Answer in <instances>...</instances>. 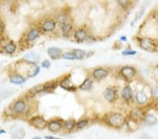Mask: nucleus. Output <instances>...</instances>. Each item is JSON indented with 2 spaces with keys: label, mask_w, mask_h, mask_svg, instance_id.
<instances>
[{
  "label": "nucleus",
  "mask_w": 158,
  "mask_h": 139,
  "mask_svg": "<svg viewBox=\"0 0 158 139\" xmlns=\"http://www.w3.org/2000/svg\"><path fill=\"white\" fill-rule=\"evenodd\" d=\"M107 122L114 128H121L126 123V119L120 113H111L108 116Z\"/></svg>",
  "instance_id": "obj_1"
},
{
  "label": "nucleus",
  "mask_w": 158,
  "mask_h": 139,
  "mask_svg": "<svg viewBox=\"0 0 158 139\" xmlns=\"http://www.w3.org/2000/svg\"><path fill=\"white\" fill-rule=\"evenodd\" d=\"M140 47L142 49L148 52H155L157 49V45L153 40L147 37L140 40Z\"/></svg>",
  "instance_id": "obj_2"
},
{
  "label": "nucleus",
  "mask_w": 158,
  "mask_h": 139,
  "mask_svg": "<svg viewBox=\"0 0 158 139\" xmlns=\"http://www.w3.org/2000/svg\"><path fill=\"white\" fill-rule=\"evenodd\" d=\"M120 72L122 77L127 80H131V79H133L134 76L136 74V70L133 67L131 66L122 67Z\"/></svg>",
  "instance_id": "obj_3"
},
{
  "label": "nucleus",
  "mask_w": 158,
  "mask_h": 139,
  "mask_svg": "<svg viewBox=\"0 0 158 139\" xmlns=\"http://www.w3.org/2000/svg\"><path fill=\"white\" fill-rule=\"evenodd\" d=\"M30 122L32 126H34L35 128L38 129H44L48 125L47 121L43 117H40V116L33 117L30 120Z\"/></svg>",
  "instance_id": "obj_4"
},
{
  "label": "nucleus",
  "mask_w": 158,
  "mask_h": 139,
  "mask_svg": "<svg viewBox=\"0 0 158 139\" xmlns=\"http://www.w3.org/2000/svg\"><path fill=\"white\" fill-rule=\"evenodd\" d=\"M104 98H106L107 101H108L110 103H113V101L115 100L117 94H116V91L112 87H108L104 92Z\"/></svg>",
  "instance_id": "obj_5"
},
{
  "label": "nucleus",
  "mask_w": 158,
  "mask_h": 139,
  "mask_svg": "<svg viewBox=\"0 0 158 139\" xmlns=\"http://www.w3.org/2000/svg\"><path fill=\"white\" fill-rule=\"evenodd\" d=\"M40 59V55L36 52H29L24 55V60L31 64L39 62Z\"/></svg>",
  "instance_id": "obj_6"
},
{
  "label": "nucleus",
  "mask_w": 158,
  "mask_h": 139,
  "mask_svg": "<svg viewBox=\"0 0 158 139\" xmlns=\"http://www.w3.org/2000/svg\"><path fill=\"white\" fill-rule=\"evenodd\" d=\"M93 77L94 79L98 80H101L106 78L108 75V70L104 69V68H98V69H96L94 70L93 72Z\"/></svg>",
  "instance_id": "obj_7"
},
{
  "label": "nucleus",
  "mask_w": 158,
  "mask_h": 139,
  "mask_svg": "<svg viewBox=\"0 0 158 139\" xmlns=\"http://www.w3.org/2000/svg\"><path fill=\"white\" fill-rule=\"evenodd\" d=\"M122 96L126 101H130L133 98V92L130 86L127 85L124 87L122 91Z\"/></svg>",
  "instance_id": "obj_8"
},
{
  "label": "nucleus",
  "mask_w": 158,
  "mask_h": 139,
  "mask_svg": "<svg viewBox=\"0 0 158 139\" xmlns=\"http://www.w3.org/2000/svg\"><path fill=\"white\" fill-rule=\"evenodd\" d=\"M47 52L49 56L52 58V59L56 60L58 59V58H60L62 51L58 47H51L48 49Z\"/></svg>",
  "instance_id": "obj_9"
},
{
  "label": "nucleus",
  "mask_w": 158,
  "mask_h": 139,
  "mask_svg": "<svg viewBox=\"0 0 158 139\" xmlns=\"http://www.w3.org/2000/svg\"><path fill=\"white\" fill-rule=\"evenodd\" d=\"M60 87L64 89L67 91H70V92H75L76 90V88L74 87V85L72 84L71 81L68 78L63 80L62 82H60Z\"/></svg>",
  "instance_id": "obj_10"
},
{
  "label": "nucleus",
  "mask_w": 158,
  "mask_h": 139,
  "mask_svg": "<svg viewBox=\"0 0 158 139\" xmlns=\"http://www.w3.org/2000/svg\"><path fill=\"white\" fill-rule=\"evenodd\" d=\"M136 100L138 104L139 105H144L146 104L148 101L147 95L143 92H138L136 94Z\"/></svg>",
  "instance_id": "obj_11"
},
{
  "label": "nucleus",
  "mask_w": 158,
  "mask_h": 139,
  "mask_svg": "<svg viewBox=\"0 0 158 139\" xmlns=\"http://www.w3.org/2000/svg\"><path fill=\"white\" fill-rule=\"evenodd\" d=\"M25 136L24 129L22 128L16 127L13 128L12 130V138L13 139H23Z\"/></svg>",
  "instance_id": "obj_12"
},
{
  "label": "nucleus",
  "mask_w": 158,
  "mask_h": 139,
  "mask_svg": "<svg viewBox=\"0 0 158 139\" xmlns=\"http://www.w3.org/2000/svg\"><path fill=\"white\" fill-rule=\"evenodd\" d=\"M47 127L52 132H57L62 129V124L58 121H52L48 124Z\"/></svg>",
  "instance_id": "obj_13"
},
{
  "label": "nucleus",
  "mask_w": 158,
  "mask_h": 139,
  "mask_svg": "<svg viewBox=\"0 0 158 139\" xmlns=\"http://www.w3.org/2000/svg\"><path fill=\"white\" fill-rule=\"evenodd\" d=\"M87 33L85 30H78L75 32V39L77 40L78 42H82L85 41L87 38Z\"/></svg>",
  "instance_id": "obj_14"
},
{
  "label": "nucleus",
  "mask_w": 158,
  "mask_h": 139,
  "mask_svg": "<svg viewBox=\"0 0 158 139\" xmlns=\"http://www.w3.org/2000/svg\"><path fill=\"white\" fill-rule=\"evenodd\" d=\"M56 27V23L53 20H47L42 25V30L45 32H52Z\"/></svg>",
  "instance_id": "obj_15"
},
{
  "label": "nucleus",
  "mask_w": 158,
  "mask_h": 139,
  "mask_svg": "<svg viewBox=\"0 0 158 139\" xmlns=\"http://www.w3.org/2000/svg\"><path fill=\"white\" fill-rule=\"evenodd\" d=\"M143 121L144 123L148 126H153L157 123V117L152 114H148V115L145 116Z\"/></svg>",
  "instance_id": "obj_16"
},
{
  "label": "nucleus",
  "mask_w": 158,
  "mask_h": 139,
  "mask_svg": "<svg viewBox=\"0 0 158 139\" xmlns=\"http://www.w3.org/2000/svg\"><path fill=\"white\" fill-rule=\"evenodd\" d=\"M25 108H26V105H25V103L23 100H18L14 105V110L16 113L20 114L23 112L25 110Z\"/></svg>",
  "instance_id": "obj_17"
},
{
  "label": "nucleus",
  "mask_w": 158,
  "mask_h": 139,
  "mask_svg": "<svg viewBox=\"0 0 158 139\" xmlns=\"http://www.w3.org/2000/svg\"><path fill=\"white\" fill-rule=\"evenodd\" d=\"M93 84V80L90 79V78H87V79H86L84 81L82 84L80 86V88L81 90L83 91H89L91 89V88H92Z\"/></svg>",
  "instance_id": "obj_18"
},
{
  "label": "nucleus",
  "mask_w": 158,
  "mask_h": 139,
  "mask_svg": "<svg viewBox=\"0 0 158 139\" xmlns=\"http://www.w3.org/2000/svg\"><path fill=\"white\" fill-rule=\"evenodd\" d=\"M61 30H62L63 35H64L65 36H68V35H69L70 34L71 31H72L73 25L69 21L65 22V23L62 24V26H61Z\"/></svg>",
  "instance_id": "obj_19"
},
{
  "label": "nucleus",
  "mask_w": 158,
  "mask_h": 139,
  "mask_svg": "<svg viewBox=\"0 0 158 139\" xmlns=\"http://www.w3.org/2000/svg\"><path fill=\"white\" fill-rule=\"evenodd\" d=\"M11 82L15 84H21L25 82V79L20 75H14L11 77Z\"/></svg>",
  "instance_id": "obj_20"
},
{
  "label": "nucleus",
  "mask_w": 158,
  "mask_h": 139,
  "mask_svg": "<svg viewBox=\"0 0 158 139\" xmlns=\"http://www.w3.org/2000/svg\"><path fill=\"white\" fill-rule=\"evenodd\" d=\"M40 36V31L37 29H32L27 35V39L28 41H34Z\"/></svg>",
  "instance_id": "obj_21"
},
{
  "label": "nucleus",
  "mask_w": 158,
  "mask_h": 139,
  "mask_svg": "<svg viewBox=\"0 0 158 139\" xmlns=\"http://www.w3.org/2000/svg\"><path fill=\"white\" fill-rule=\"evenodd\" d=\"M40 71V67L37 66V65H35V64H32V66L29 68L27 75H28L29 77H33L39 74Z\"/></svg>",
  "instance_id": "obj_22"
},
{
  "label": "nucleus",
  "mask_w": 158,
  "mask_h": 139,
  "mask_svg": "<svg viewBox=\"0 0 158 139\" xmlns=\"http://www.w3.org/2000/svg\"><path fill=\"white\" fill-rule=\"evenodd\" d=\"M73 52L74 55H75V59L76 60L83 59L86 55V51L81 49H74L73 51Z\"/></svg>",
  "instance_id": "obj_23"
},
{
  "label": "nucleus",
  "mask_w": 158,
  "mask_h": 139,
  "mask_svg": "<svg viewBox=\"0 0 158 139\" xmlns=\"http://www.w3.org/2000/svg\"><path fill=\"white\" fill-rule=\"evenodd\" d=\"M56 87H57L56 83L52 81V82L46 83L44 85L42 86V88H43V91H45L46 92V91H52L53 89H55Z\"/></svg>",
  "instance_id": "obj_24"
},
{
  "label": "nucleus",
  "mask_w": 158,
  "mask_h": 139,
  "mask_svg": "<svg viewBox=\"0 0 158 139\" xmlns=\"http://www.w3.org/2000/svg\"><path fill=\"white\" fill-rule=\"evenodd\" d=\"M76 125H77V123H76L75 120H69L66 121V122L64 123V127L66 130L71 131V130H73L74 128H75Z\"/></svg>",
  "instance_id": "obj_25"
},
{
  "label": "nucleus",
  "mask_w": 158,
  "mask_h": 139,
  "mask_svg": "<svg viewBox=\"0 0 158 139\" xmlns=\"http://www.w3.org/2000/svg\"><path fill=\"white\" fill-rule=\"evenodd\" d=\"M4 49L6 51V53H8L9 54H11L15 52V51L16 49V44H14V43L10 42L8 44H6L4 47Z\"/></svg>",
  "instance_id": "obj_26"
},
{
  "label": "nucleus",
  "mask_w": 158,
  "mask_h": 139,
  "mask_svg": "<svg viewBox=\"0 0 158 139\" xmlns=\"http://www.w3.org/2000/svg\"><path fill=\"white\" fill-rule=\"evenodd\" d=\"M56 21L60 24H63L65 22L68 21V16L65 14H60L56 16Z\"/></svg>",
  "instance_id": "obj_27"
},
{
  "label": "nucleus",
  "mask_w": 158,
  "mask_h": 139,
  "mask_svg": "<svg viewBox=\"0 0 158 139\" xmlns=\"http://www.w3.org/2000/svg\"><path fill=\"white\" fill-rule=\"evenodd\" d=\"M88 121L86 120H81L80 122L77 123V125H76V126H77V128L78 129H82L85 127H86V126L88 125Z\"/></svg>",
  "instance_id": "obj_28"
},
{
  "label": "nucleus",
  "mask_w": 158,
  "mask_h": 139,
  "mask_svg": "<svg viewBox=\"0 0 158 139\" xmlns=\"http://www.w3.org/2000/svg\"><path fill=\"white\" fill-rule=\"evenodd\" d=\"M62 57L64 59H68V60H75V55L73 54V52H66L65 54H63Z\"/></svg>",
  "instance_id": "obj_29"
},
{
  "label": "nucleus",
  "mask_w": 158,
  "mask_h": 139,
  "mask_svg": "<svg viewBox=\"0 0 158 139\" xmlns=\"http://www.w3.org/2000/svg\"><path fill=\"white\" fill-rule=\"evenodd\" d=\"M122 54L124 55H133L136 54V51L134 50H125L122 51Z\"/></svg>",
  "instance_id": "obj_30"
},
{
  "label": "nucleus",
  "mask_w": 158,
  "mask_h": 139,
  "mask_svg": "<svg viewBox=\"0 0 158 139\" xmlns=\"http://www.w3.org/2000/svg\"><path fill=\"white\" fill-rule=\"evenodd\" d=\"M118 3L119 5H120L122 7H126L127 5L129 4V1H124V0H120V1H118Z\"/></svg>",
  "instance_id": "obj_31"
},
{
  "label": "nucleus",
  "mask_w": 158,
  "mask_h": 139,
  "mask_svg": "<svg viewBox=\"0 0 158 139\" xmlns=\"http://www.w3.org/2000/svg\"><path fill=\"white\" fill-rule=\"evenodd\" d=\"M42 66L45 68H49L51 66V63L49 62V60H44V61L42 63Z\"/></svg>",
  "instance_id": "obj_32"
},
{
  "label": "nucleus",
  "mask_w": 158,
  "mask_h": 139,
  "mask_svg": "<svg viewBox=\"0 0 158 139\" xmlns=\"http://www.w3.org/2000/svg\"><path fill=\"white\" fill-rule=\"evenodd\" d=\"M144 11H145V9H141V10H140V11H139V12H138V14H137V16H136V18L135 19L134 21H136L137 20L139 19L140 18H141V17L142 16V15L143 14Z\"/></svg>",
  "instance_id": "obj_33"
},
{
  "label": "nucleus",
  "mask_w": 158,
  "mask_h": 139,
  "mask_svg": "<svg viewBox=\"0 0 158 139\" xmlns=\"http://www.w3.org/2000/svg\"><path fill=\"white\" fill-rule=\"evenodd\" d=\"M120 40H122V41H123V42H126L127 40V37H125V36H122V37H120Z\"/></svg>",
  "instance_id": "obj_34"
},
{
  "label": "nucleus",
  "mask_w": 158,
  "mask_h": 139,
  "mask_svg": "<svg viewBox=\"0 0 158 139\" xmlns=\"http://www.w3.org/2000/svg\"><path fill=\"white\" fill-rule=\"evenodd\" d=\"M46 139H56V138L52 136H46Z\"/></svg>",
  "instance_id": "obj_35"
},
{
  "label": "nucleus",
  "mask_w": 158,
  "mask_h": 139,
  "mask_svg": "<svg viewBox=\"0 0 158 139\" xmlns=\"http://www.w3.org/2000/svg\"><path fill=\"white\" fill-rule=\"evenodd\" d=\"M2 27H3V23H2V21L0 19V31H1L2 29Z\"/></svg>",
  "instance_id": "obj_36"
},
{
  "label": "nucleus",
  "mask_w": 158,
  "mask_h": 139,
  "mask_svg": "<svg viewBox=\"0 0 158 139\" xmlns=\"http://www.w3.org/2000/svg\"><path fill=\"white\" fill-rule=\"evenodd\" d=\"M5 133V131H4V130H2V129H0V135L2 134V133Z\"/></svg>",
  "instance_id": "obj_37"
},
{
  "label": "nucleus",
  "mask_w": 158,
  "mask_h": 139,
  "mask_svg": "<svg viewBox=\"0 0 158 139\" xmlns=\"http://www.w3.org/2000/svg\"><path fill=\"white\" fill-rule=\"evenodd\" d=\"M32 139H42V138H40V137H37H37L33 138Z\"/></svg>",
  "instance_id": "obj_38"
},
{
  "label": "nucleus",
  "mask_w": 158,
  "mask_h": 139,
  "mask_svg": "<svg viewBox=\"0 0 158 139\" xmlns=\"http://www.w3.org/2000/svg\"><path fill=\"white\" fill-rule=\"evenodd\" d=\"M56 139H61V138H56Z\"/></svg>",
  "instance_id": "obj_39"
}]
</instances>
